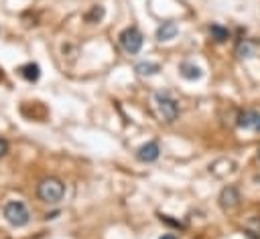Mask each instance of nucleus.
<instances>
[{
  "label": "nucleus",
  "mask_w": 260,
  "mask_h": 239,
  "mask_svg": "<svg viewBox=\"0 0 260 239\" xmlns=\"http://www.w3.org/2000/svg\"><path fill=\"white\" fill-rule=\"evenodd\" d=\"M37 194H39V198H41L43 203L57 205V203L63 198V194H65V184H63V180L57 178V176H47V178H43V180L39 182Z\"/></svg>",
  "instance_id": "obj_1"
},
{
  "label": "nucleus",
  "mask_w": 260,
  "mask_h": 239,
  "mask_svg": "<svg viewBox=\"0 0 260 239\" xmlns=\"http://www.w3.org/2000/svg\"><path fill=\"white\" fill-rule=\"evenodd\" d=\"M2 213H4V219L12 227H24L28 223V219H30L28 209H26V205L22 201H8L4 205V211Z\"/></svg>",
  "instance_id": "obj_2"
},
{
  "label": "nucleus",
  "mask_w": 260,
  "mask_h": 239,
  "mask_svg": "<svg viewBox=\"0 0 260 239\" xmlns=\"http://www.w3.org/2000/svg\"><path fill=\"white\" fill-rule=\"evenodd\" d=\"M154 101H156V111H158V115H160L167 124H173V122L179 117V105H177V101H175L171 95H167V93H156V95H154Z\"/></svg>",
  "instance_id": "obj_3"
},
{
  "label": "nucleus",
  "mask_w": 260,
  "mask_h": 239,
  "mask_svg": "<svg viewBox=\"0 0 260 239\" xmlns=\"http://www.w3.org/2000/svg\"><path fill=\"white\" fill-rule=\"evenodd\" d=\"M118 41H120V47H122L126 53H130V55L138 53V51L142 49V43H144L142 32H140L136 26H128V28H124V30L120 32Z\"/></svg>",
  "instance_id": "obj_4"
},
{
  "label": "nucleus",
  "mask_w": 260,
  "mask_h": 239,
  "mask_svg": "<svg viewBox=\"0 0 260 239\" xmlns=\"http://www.w3.org/2000/svg\"><path fill=\"white\" fill-rule=\"evenodd\" d=\"M217 201H219V207H221L223 211H234V209L240 205V190H238L236 186L228 184V186L221 188Z\"/></svg>",
  "instance_id": "obj_5"
},
{
  "label": "nucleus",
  "mask_w": 260,
  "mask_h": 239,
  "mask_svg": "<svg viewBox=\"0 0 260 239\" xmlns=\"http://www.w3.org/2000/svg\"><path fill=\"white\" fill-rule=\"evenodd\" d=\"M238 126L244 130H252V132H260V113L256 109H244L238 115Z\"/></svg>",
  "instance_id": "obj_6"
},
{
  "label": "nucleus",
  "mask_w": 260,
  "mask_h": 239,
  "mask_svg": "<svg viewBox=\"0 0 260 239\" xmlns=\"http://www.w3.org/2000/svg\"><path fill=\"white\" fill-rule=\"evenodd\" d=\"M234 170H236V162L232 158H219V160L209 164V172L213 176H217V178H223V176L232 174Z\"/></svg>",
  "instance_id": "obj_7"
},
{
  "label": "nucleus",
  "mask_w": 260,
  "mask_h": 239,
  "mask_svg": "<svg viewBox=\"0 0 260 239\" xmlns=\"http://www.w3.org/2000/svg\"><path fill=\"white\" fill-rule=\"evenodd\" d=\"M158 154H160V148L156 142H146L136 150V158L140 162H154L158 158Z\"/></svg>",
  "instance_id": "obj_8"
},
{
  "label": "nucleus",
  "mask_w": 260,
  "mask_h": 239,
  "mask_svg": "<svg viewBox=\"0 0 260 239\" xmlns=\"http://www.w3.org/2000/svg\"><path fill=\"white\" fill-rule=\"evenodd\" d=\"M179 73H181V77H183V79H187V81L201 79V75H203L201 67H199V65H195V63H191V61H183V63L179 65Z\"/></svg>",
  "instance_id": "obj_9"
},
{
  "label": "nucleus",
  "mask_w": 260,
  "mask_h": 239,
  "mask_svg": "<svg viewBox=\"0 0 260 239\" xmlns=\"http://www.w3.org/2000/svg\"><path fill=\"white\" fill-rule=\"evenodd\" d=\"M179 34V26H177V22H173V20H169V22H162L158 28H156V38L162 43V41H171V38H175Z\"/></svg>",
  "instance_id": "obj_10"
},
{
  "label": "nucleus",
  "mask_w": 260,
  "mask_h": 239,
  "mask_svg": "<svg viewBox=\"0 0 260 239\" xmlns=\"http://www.w3.org/2000/svg\"><path fill=\"white\" fill-rule=\"evenodd\" d=\"M18 73L26 79V81H37L41 77V67L37 63H26L22 67H18Z\"/></svg>",
  "instance_id": "obj_11"
},
{
  "label": "nucleus",
  "mask_w": 260,
  "mask_h": 239,
  "mask_svg": "<svg viewBox=\"0 0 260 239\" xmlns=\"http://www.w3.org/2000/svg\"><path fill=\"white\" fill-rule=\"evenodd\" d=\"M134 71L138 75H146L148 77V75H156L160 71V67H158V63H152V61H140V63H136Z\"/></svg>",
  "instance_id": "obj_12"
},
{
  "label": "nucleus",
  "mask_w": 260,
  "mask_h": 239,
  "mask_svg": "<svg viewBox=\"0 0 260 239\" xmlns=\"http://www.w3.org/2000/svg\"><path fill=\"white\" fill-rule=\"evenodd\" d=\"M244 229H246V233L250 235V237H260V217L258 215H254V217H250L248 221H246V225H244Z\"/></svg>",
  "instance_id": "obj_13"
},
{
  "label": "nucleus",
  "mask_w": 260,
  "mask_h": 239,
  "mask_svg": "<svg viewBox=\"0 0 260 239\" xmlns=\"http://www.w3.org/2000/svg\"><path fill=\"white\" fill-rule=\"evenodd\" d=\"M209 34H211V38H215L217 43H223V41H228V36H230L228 28L221 26V24H211V26H209Z\"/></svg>",
  "instance_id": "obj_14"
},
{
  "label": "nucleus",
  "mask_w": 260,
  "mask_h": 239,
  "mask_svg": "<svg viewBox=\"0 0 260 239\" xmlns=\"http://www.w3.org/2000/svg\"><path fill=\"white\" fill-rule=\"evenodd\" d=\"M104 18V6H91V10L85 14V22H89V24H93V22H100Z\"/></svg>",
  "instance_id": "obj_15"
},
{
  "label": "nucleus",
  "mask_w": 260,
  "mask_h": 239,
  "mask_svg": "<svg viewBox=\"0 0 260 239\" xmlns=\"http://www.w3.org/2000/svg\"><path fill=\"white\" fill-rule=\"evenodd\" d=\"M236 53H238V57H252V55H254V47H252L248 41H242V43L238 45Z\"/></svg>",
  "instance_id": "obj_16"
},
{
  "label": "nucleus",
  "mask_w": 260,
  "mask_h": 239,
  "mask_svg": "<svg viewBox=\"0 0 260 239\" xmlns=\"http://www.w3.org/2000/svg\"><path fill=\"white\" fill-rule=\"evenodd\" d=\"M6 152H8V142L4 138H0V158L6 156Z\"/></svg>",
  "instance_id": "obj_17"
},
{
  "label": "nucleus",
  "mask_w": 260,
  "mask_h": 239,
  "mask_svg": "<svg viewBox=\"0 0 260 239\" xmlns=\"http://www.w3.org/2000/svg\"><path fill=\"white\" fill-rule=\"evenodd\" d=\"M158 239H177L175 235H162V237H158Z\"/></svg>",
  "instance_id": "obj_18"
},
{
  "label": "nucleus",
  "mask_w": 260,
  "mask_h": 239,
  "mask_svg": "<svg viewBox=\"0 0 260 239\" xmlns=\"http://www.w3.org/2000/svg\"><path fill=\"white\" fill-rule=\"evenodd\" d=\"M258 160H260V148H258Z\"/></svg>",
  "instance_id": "obj_19"
}]
</instances>
